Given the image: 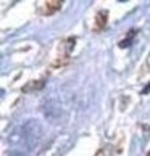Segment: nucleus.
Returning <instances> with one entry per match:
<instances>
[{"instance_id":"nucleus-2","label":"nucleus","mask_w":150,"mask_h":156,"mask_svg":"<svg viewBox=\"0 0 150 156\" xmlns=\"http://www.w3.org/2000/svg\"><path fill=\"white\" fill-rule=\"evenodd\" d=\"M148 156H150V154H148Z\"/></svg>"},{"instance_id":"nucleus-1","label":"nucleus","mask_w":150,"mask_h":156,"mask_svg":"<svg viewBox=\"0 0 150 156\" xmlns=\"http://www.w3.org/2000/svg\"><path fill=\"white\" fill-rule=\"evenodd\" d=\"M148 90H150V84H148V85H147V87H145V89H144V90H142V94H147V92H148Z\"/></svg>"}]
</instances>
